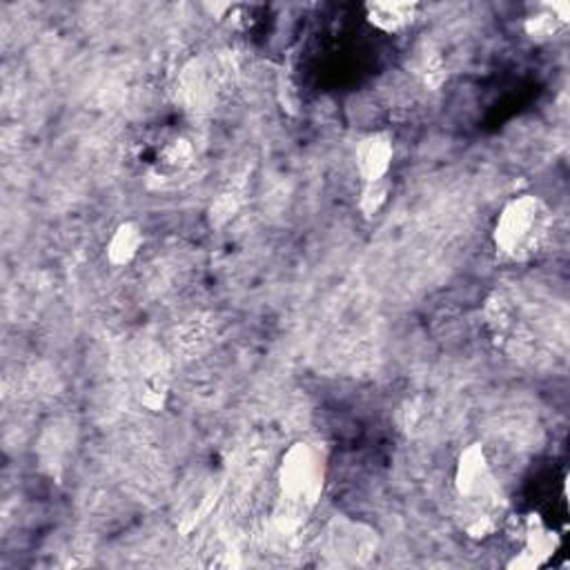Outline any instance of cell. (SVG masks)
<instances>
[{"label": "cell", "instance_id": "6da1fadb", "mask_svg": "<svg viewBox=\"0 0 570 570\" xmlns=\"http://www.w3.org/2000/svg\"><path fill=\"white\" fill-rule=\"evenodd\" d=\"M455 491L461 504L459 517L464 531L474 540L493 535L499 529L506 499L491 461L479 444L461 453L455 470Z\"/></svg>", "mask_w": 570, "mask_h": 570}, {"label": "cell", "instance_id": "7a4b0ae2", "mask_svg": "<svg viewBox=\"0 0 570 570\" xmlns=\"http://www.w3.org/2000/svg\"><path fill=\"white\" fill-rule=\"evenodd\" d=\"M550 230V212L537 197L512 199L495 226V248L510 261H525L540 252Z\"/></svg>", "mask_w": 570, "mask_h": 570}, {"label": "cell", "instance_id": "3957f363", "mask_svg": "<svg viewBox=\"0 0 570 570\" xmlns=\"http://www.w3.org/2000/svg\"><path fill=\"white\" fill-rule=\"evenodd\" d=\"M279 486L288 517H301L315 508L324 489V464L311 444L290 446L279 470Z\"/></svg>", "mask_w": 570, "mask_h": 570}, {"label": "cell", "instance_id": "277c9868", "mask_svg": "<svg viewBox=\"0 0 570 570\" xmlns=\"http://www.w3.org/2000/svg\"><path fill=\"white\" fill-rule=\"evenodd\" d=\"M394 159V143L388 131H375L364 137L355 150V163L364 186L383 183Z\"/></svg>", "mask_w": 570, "mask_h": 570}, {"label": "cell", "instance_id": "5b68a950", "mask_svg": "<svg viewBox=\"0 0 570 570\" xmlns=\"http://www.w3.org/2000/svg\"><path fill=\"white\" fill-rule=\"evenodd\" d=\"M555 548H557V535L540 517H531L523 523V548L519 557L510 561V566L512 568H537L553 557Z\"/></svg>", "mask_w": 570, "mask_h": 570}, {"label": "cell", "instance_id": "8992f818", "mask_svg": "<svg viewBox=\"0 0 570 570\" xmlns=\"http://www.w3.org/2000/svg\"><path fill=\"white\" fill-rule=\"evenodd\" d=\"M368 21L385 31V34H397L410 27L417 18V5L415 3H368L366 5Z\"/></svg>", "mask_w": 570, "mask_h": 570}, {"label": "cell", "instance_id": "52a82bcc", "mask_svg": "<svg viewBox=\"0 0 570 570\" xmlns=\"http://www.w3.org/2000/svg\"><path fill=\"white\" fill-rule=\"evenodd\" d=\"M141 243H143V232L137 224L118 226L107 245V258L112 266H127V263L139 254Z\"/></svg>", "mask_w": 570, "mask_h": 570}, {"label": "cell", "instance_id": "ba28073f", "mask_svg": "<svg viewBox=\"0 0 570 570\" xmlns=\"http://www.w3.org/2000/svg\"><path fill=\"white\" fill-rule=\"evenodd\" d=\"M388 199V181L375 183V186H364V197H362V210L366 216H372L381 210V205Z\"/></svg>", "mask_w": 570, "mask_h": 570}, {"label": "cell", "instance_id": "9c48e42d", "mask_svg": "<svg viewBox=\"0 0 570 570\" xmlns=\"http://www.w3.org/2000/svg\"><path fill=\"white\" fill-rule=\"evenodd\" d=\"M557 27V16L553 14H546V16H537V18H531L529 23H525V29H529V34L533 38H542V36H550Z\"/></svg>", "mask_w": 570, "mask_h": 570}]
</instances>
